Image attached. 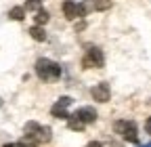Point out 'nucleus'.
Masks as SVG:
<instances>
[{
	"mask_svg": "<svg viewBox=\"0 0 151 147\" xmlns=\"http://www.w3.org/2000/svg\"><path fill=\"white\" fill-rule=\"evenodd\" d=\"M25 135H23V145L27 147H36V145H40V143H46L48 139H50V130L48 128H44V126H40L38 122H27L25 124Z\"/></svg>",
	"mask_w": 151,
	"mask_h": 147,
	"instance_id": "f257e3e1",
	"label": "nucleus"
},
{
	"mask_svg": "<svg viewBox=\"0 0 151 147\" xmlns=\"http://www.w3.org/2000/svg\"><path fill=\"white\" fill-rule=\"evenodd\" d=\"M92 122H97V109L94 107H80L76 114H71L67 118V124L71 130H84Z\"/></svg>",
	"mask_w": 151,
	"mask_h": 147,
	"instance_id": "f03ea898",
	"label": "nucleus"
},
{
	"mask_svg": "<svg viewBox=\"0 0 151 147\" xmlns=\"http://www.w3.org/2000/svg\"><path fill=\"white\" fill-rule=\"evenodd\" d=\"M36 76L40 80H57L61 76V65L50 59H38L36 61Z\"/></svg>",
	"mask_w": 151,
	"mask_h": 147,
	"instance_id": "7ed1b4c3",
	"label": "nucleus"
},
{
	"mask_svg": "<svg viewBox=\"0 0 151 147\" xmlns=\"http://www.w3.org/2000/svg\"><path fill=\"white\" fill-rule=\"evenodd\" d=\"M113 130L128 143H139V128H137L134 120H118V122H113Z\"/></svg>",
	"mask_w": 151,
	"mask_h": 147,
	"instance_id": "20e7f679",
	"label": "nucleus"
},
{
	"mask_svg": "<svg viewBox=\"0 0 151 147\" xmlns=\"http://www.w3.org/2000/svg\"><path fill=\"white\" fill-rule=\"evenodd\" d=\"M82 65L84 67H103L105 65V55L99 46H90L82 59Z\"/></svg>",
	"mask_w": 151,
	"mask_h": 147,
	"instance_id": "39448f33",
	"label": "nucleus"
},
{
	"mask_svg": "<svg viewBox=\"0 0 151 147\" xmlns=\"http://www.w3.org/2000/svg\"><path fill=\"white\" fill-rule=\"evenodd\" d=\"M73 103V99L71 97H61L59 101H57L55 105H52V109H50V114L55 116V118H63V120H67L69 118V114H67V107Z\"/></svg>",
	"mask_w": 151,
	"mask_h": 147,
	"instance_id": "423d86ee",
	"label": "nucleus"
},
{
	"mask_svg": "<svg viewBox=\"0 0 151 147\" xmlns=\"http://www.w3.org/2000/svg\"><path fill=\"white\" fill-rule=\"evenodd\" d=\"M90 95H92V99H94V101H99V103H107V101L111 99V88H109V84H107V82H101V84H97V86H92Z\"/></svg>",
	"mask_w": 151,
	"mask_h": 147,
	"instance_id": "0eeeda50",
	"label": "nucleus"
},
{
	"mask_svg": "<svg viewBox=\"0 0 151 147\" xmlns=\"http://www.w3.org/2000/svg\"><path fill=\"white\" fill-rule=\"evenodd\" d=\"M63 15L67 17L69 21H71V19H78V17H82V13H80V4L76 2V0H65V2H63Z\"/></svg>",
	"mask_w": 151,
	"mask_h": 147,
	"instance_id": "6e6552de",
	"label": "nucleus"
},
{
	"mask_svg": "<svg viewBox=\"0 0 151 147\" xmlns=\"http://www.w3.org/2000/svg\"><path fill=\"white\" fill-rule=\"evenodd\" d=\"M29 36H32L34 40H38V42H44V40H46V32H44L40 25H34V27L29 30Z\"/></svg>",
	"mask_w": 151,
	"mask_h": 147,
	"instance_id": "1a4fd4ad",
	"label": "nucleus"
},
{
	"mask_svg": "<svg viewBox=\"0 0 151 147\" xmlns=\"http://www.w3.org/2000/svg\"><path fill=\"white\" fill-rule=\"evenodd\" d=\"M48 17H50V15H48V11L40 9V11L36 13V17H34V21H36V25H40V27H42L44 23H48Z\"/></svg>",
	"mask_w": 151,
	"mask_h": 147,
	"instance_id": "9d476101",
	"label": "nucleus"
},
{
	"mask_svg": "<svg viewBox=\"0 0 151 147\" xmlns=\"http://www.w3.org/2000/svg\"><path fill=\"white\" fill-rule=\"evenodd\" d=\"M9 17H11L13 21H21L23 17H25V9L23 6H13L11 13H9Z\"/></svg>",
	"mask_w": 151,
	"mask_h": 147,
	"instance_id": "9b49d317",
	"label": "nucleus"
},
{
	"mask_svg": "<svg viewBox=\"0 0 151 147\" xmlns=\"http://www.w3.org/2000/svg\"><path fill=\"white\" fill-rule=\"evenodd\" d=\"M92 9L94 11H107V9H111V0H92Z\"/></svg>",
	"mask_w": 151,
	"mask_h": 147,
	"instance_id": "f8f14e48",
	"label": "nucleus"
},
{
	"mask_svg": "<svg viewBox=\"0 0 151 147\" xmlns=\"http://www.w3.org/2000/svg\"><path fill=\"white\" fill-rule=\"evenodd\" d=\"M23 9H25V11H34V13H38V11L42 9V2H40V0H27Z\"/></svg>",
	"mask_w": 151,
	"mask_h": 147,
	"instance_id": "ddd939ff",
	"label": "nucleus"
},
{
	"mask_svg": "<svg viewBox=\"0 0 151 147\" xmlns=\"http://www.w3.org/2000/svg\"><path fill=\"white\" fill-rule=\"evenodd\" d=\"M4 147H25V145L23 143H6Z\"/></svg>",
	"mask_w": 151,
	"mask_h": 147,
	"instance_id": "4468645a",
	"label": "nucleus"
},
{
	"mask_svg": "<svg viewBox=\"0 0 151 147\" xmlns=\"http://www.w3.org/2000/svg\"><path fill=\"white\" fill-rule=\"evenodd\" d=\"M145 130L151 135V118H149V120H147V124H145Z\"/></svg>",
	"mask_w": 151,
	"mask_h": 147,
	"instance_id": "2eb2a0df",
	"label": "nucleus"
},
{
	"mask_svg": "<svg viewBox=\"0 0 151 147\" xmlns=\"http://www.w3.org/2000/svg\"><path fill=\"white\" fill-rule=\"evenodd\" d=\"M86 147H101V143H99V141H92V143H88Z\"/></svg>",
	"mask_w": 151,
	"mask_h": 147,
	"instance_id": "dca6fc26",
	"label": "nucleus"
},
{
	"mask_svg": "<svg viewBox=\"0 0 151 147\" xmlns=\"http://www.w3.org/2000/svg\"><path fill=\"white\" fill-rule=\"evenodd\" d=\"M145 147H151V145H145Z\"/></svg>",
	"mask_w": 151,
	"mask_h": 147,
	"instance_id": "f3484780",
	"label": "nucleus"
}]
</instances>
